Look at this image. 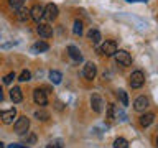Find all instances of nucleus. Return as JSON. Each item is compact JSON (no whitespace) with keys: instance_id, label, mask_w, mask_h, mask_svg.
I'll return each mask as SVG.
<instances>
[{"instance_id":"obj_4","label":"nucleus","mask_w":158,"mask_h":148,"mask_svg":"<svg viewBox=\"0 0 158 148\" xmlns=\"http://www.w3.org/2000/svg\"><path fill=\"white\" fill-rule=\"evenodd\" d=\"M33 101L36 105L40 107H44V105H48V96H46V92L43 91V87H36L33 91Z\"/></svg>"},{"instance_id":"obj_9","label":"nucleus","mask_w":158,"mask_h":148,"mask_svg":"<svg viewBox=\"0 0 158 148\" xmlns=\"http://www.w3.org/2000/svg\"><path fill=\"white\" fill-rule=\"evenodd\" d=\"M148 105H150V101L145 97V96H140V97H137L135 99V102H133V110H137V112H145Z\"/></svg>"},{"instance_id":"obj_16","label":"nucleus","mask_w":158,"mask_h":148,"mask_svg":"<svg viewBox=\"0 0 158 148\" xmlns=\"http://www.w3.org/2000/svg\"><path fill=\"white\" fill-rule=\"evenodd\" d=\"M49 49V44L46 41H36L31 46V53H44Z\"/></svg>"},{"instance_id":"obj_25","label":"nucleus","mask_w":158,"mask_h":148,"mask_svg":"<svg viewBox=\"0 0 158 148\" xmlns=\"http://www.w3.org/2000/svg\"><path fill=\"white\" fill-rule=\"evenodd\" d=\"M25 140H27V145H35L36 143V135L33 132H27V138Z\"/></svg>"},{"instance_id":"obj_5","label":"nucleus","mask_w":158,"mask_h":148,"mask_svg":"<svg viewBox=\"0 0 158 148\" xmlns=\"http://www.w3.org/2000/svg\"><path fill=\"white\" fill-rule=\"evenodd\" d=\"M117 49H118L117 43L114 41V39H106L104 44L101 46V54H104V56H114Z\"/></svg>"},{"instance_id":"obj_3","label":"nucleus","mask_w":158,"mask_h":148,"mask_svg":"<svg viewBox=\"0 0 158 148\" xmlns=\"http://www.w3.org/2000/svg\"><path fill=\"white\" fill-rule=\"evenodd\" d=\"M30 128V118L28 117H18L17 122L13 123V132L18 133V135H22V133H27Z\"/></svg>"},{"instance_id":"obj_24","label":"nucleus","mask_w":158,"mask_h":148,"mask_svg":"<svg viewBox=\"0 0 158 148\" xmlns=\"http://www.w3.org/2000/svg\"><path fill=\"white\" fill-rule=\"evenodd\" d=\"M23 3H25V0H8V5H10V7H12L13 10L22 8V7H23Z\"/></svg>"},{"instance_id":"obj_32","label":"nucleus","mask_w":158,"mask_h":148,"mask_svg":"<svg viewBox=\"0 0 158 148\" xmlns=\"http://www.w3.org/2000/svg\"><path fill=\"white\" fill-rule=\"evenodd\" d=\"M142 2H147V0H142Z\"/></svg>"},{"instance_id":"obj_27","label":"nucleus","mask_w":158,"mask_h":148,"mask_svg":"<svg viewBox=\"0 0 158 148\" xmlns=\"http://www.w3.org/2000/svg\"><path fill=\"white\" fill-rule=\"evenodd\" d=\"M15 77H17V74H15V72H8L7 76L3 77V82H5V84H12Z\"/></svg>"},{"instance_id":"obj_28","label":"nucleus","mask_w":158,"mask_h":148,"mask_svg":"<svg viewBox=\"0 0 158 148\" xmlns=\"http://www.w3.org/2000/svg\"><path fill=\"white\" fill-rule=\"evenodd\" d=\"M8 148H28V146H23V145H15V143H13V145H10Z\"/></svg>"},{"instance_id":"obj_22","label":"nucleus","mask_w":158,"mask_h":148,"mask_svg":"<svg viewBox=\"0 0 158 148\" xmlns=\"http://www.w3.org/2000/svg\"><path fill=\"white\" fill-rule=\"evenodd\" d=\"M114 148H128V142L125 138H115V142H114Z\"/></svg>"},{"instance_id":"obj_8","label":"nucleus","mask_w":158,"mask_h":148,"mask_svg":"<svg viewBox=\"0 0 158 148\" xmlns=\"http://www.w3.org/2000/svg\"><path fill=\"white\" fill-rule=\"evenodd\" d=\"M58 13H59V10H58L56 5H54V3H48L46 7H44L43 18H46V20H56L58 18Z\"/></svg>"},{"instance_id":"obj_14","label":"nucleus","mask_w":158,"mask_h":148,"mask_svg":"<svg viewBox=\"0 0 158 148\" xmlns=\"http://www.w3.org/2000/svg\"><path fill=\"white\" fill-rule=\"evenodd\" d=\"M10 99H12V102H15V104H20L23 101V92H22V89H20L18 86L10 89Z\"/></svg>"},{"instance_id":"obj_20","label":"nucleus","mask_w":158,"mask_h":148,"mask_svg":"<svg viewBox=\"0 0 158 148\" xmlns=\"http://www.w3.org/2000/svg\"><path fill=\"white\" fill-rule=\"evenodd\" d=\"M49 79H51L53 84H59L61 79H63V74L59 71H49Z\"/></svg>"},{"instance_id":"obj_6","label":"nucleus","mask_w":158,"mask_h":148,"mask_svg":"<svg viewBox=\"0 0 158 148\" xmlns=\"http://www.w3.org/2000/svg\"><path fill=\"white\" fill-rule=\"evenodd\" d=\"M97 74V66L94 63H86L82 68V76L87 79V81H92Z\"/></svg>"},{"instance_id":"obj_18","label":"nucleus","mask_w":158,"mask_h":148,"mask_svg":"<svg viewBox=\"0 0 158 148\" xmlns=\"http://www.w3.org/2000/svg\"><path fill=\"white\" fill-rule=\"evenodd\" d=\"M115 96L118 99V102L122 104V107H127L128 105V96H127V92L123 91V89H118V91L115 92Z\"/></svg>"},{"instance_id":"obj_2","label":"nucleus","mask_w":158,"mask_h":148,"mask_svg":"<svg viewBox=\"0 0 158 148\" xmlns=\"http://www.w3.org/2000/svg\"><path fill=\"white\" fill-rule=\"evenodd\" d=\"M114 58H115V61H117L118 66L127 68V66H130V64H132V56L125 51V49H117L115 54H114Z\"/></svg>"},{"instance_id":"obj_1","label":"nucleus","mask_w":158,"mask_h":148,"mask_svg":"<svg viewBox=\"0 0 158 148\" xmlns=\"http://www.w3.org/2000/svg\"><path fill=\"white\" fill-rule=\"evenodd\" d=\"M128 84H130L132 89H140L143 84H145V74L143 71H133L128 77Z\"/></svg>"},{"instance_id":"obj_11","label":"nucleus","mask_w":158,"mask_h":148,"mask_svg":"<svg viewBox=\"0 0 158 148\" xmlns=\"http://www.w3.org/2000/svg\"><path fill=\"white\" fill-rule=\"evenodd\" d=\"M43 12H44V7L43 5H33L31 8H30V18H33L35 22L40 23V20L43 18Z\"/></svg>"},{"instance_id":"obj_7","label":"nucleus","mask_w":158,"mask_h":148,"mask_svg":"<svg viewBox=\"0 0 158 148\" xmlns=\"http://www.w3.org/2000/svg\"><path fill=\"white\" fill-rule=\"evenodd\" d=\"M91 109L96 113H101L104 110V99L99 94H92L91 96Z\"/></svg>"},{"instance_id":"obj_15","label":"nucleus","mask_w":158,"mask_h":148,"mask_svg":"<svg viewBox=\"0 0 158 148\" xmlns=\"http://www.w3.org/2000/svg\"><path fill=\"white\" fill-rule=\"evenodd\" d=\"M68 54H69V58L73 59V61H76V63H79V61H82V54H81V51L74 46V44H69L68 46Z\"/></svg>"},{"instance_id":"obj_26","label":"nucleus","mask_w":158,"mask_h":148,"mask_svg":"<svg viewBox=\"0 0 158 148\" xmlns=\"http://www.w3.org/2000/svg\"><path fill=\"white\" fill-rule=\"evenodd\" d=\"M73 31H74V35H82V22L76 20V22H74V27H73Z\"/></svg>"},{"instance_id":"obj_29","label":"nucleus","mask_w":158,"mask_h":148,"mask_svg":"<svg viewBox=\"0 0 158 148\" xmlns=\"http://www.w3.org/2000/svg\"><path fill=\"white\" fill-rule=\"evenodd\" d=\"M2 101H3V89L0 87V102H2Z\"/></svg>"},{"instance_id":"obj_17","label":"nucleus","mask_w":158,"mask_h":148,"mask_svg":"<svg viewBox=\"0 0 158 148\" xmlns=\"http://www.w3.org/2000/svg\"><path fill=\"white\" fill-rule=\"evenodd\" d=\"M87 38L91 39L92 43H99L102 39V36H101V31H99V30H96V28H91L87 31Z\"/></svg>"},{"instance_id":"obj_31","label":"nucleus","mask_w":158,"mask_h":148,"mask_svg":"<svg viewBox=\"0 0 158 148\" xmlns=\"http://www.w3.org/2000/svg\"><path fill=\"white\" fill-rule=\"evenodd\" d=\"M127 2H135V0H127Z\"/></svg>"},{"instance_id":"obj_12","label":"nucleus","mask_w":158,"mask_h":148,"mask_svg":"<svg viewBox=\"0 0 158 148\" xmlns=\"http://www.w3.org/2000/svg\"><path fill=\"white\" fill-rule=\"evenodd\" d=\"M36 31H38V35L41 38H51L53 36V28L49 27V25H46V23H40L36 27Z\"/></svg>"},{"instance_id":"obj_13","label":"nucleus","mask_w":158,"mask_h":148,"mask_svg":"<svg viewBox=\"0 0 158 148\" xmlns=\"http://www.w3.org/2000/svg\"><path fill=\"white\" fill-rule=\"evenodd\" d=\"M155 122V113H152V112H147V113H143V115L138 118V123H140L142 127H150L152 123Z\"/></svg>"},{"instance_id":"obj_21","label":"nucleus","mask_w":158,"mask_h":148,"mask_svg":"<svg viewBox=\"0 0 158 148\" xmlns=\"http://www.w3.org/2000/svg\"><path fill=\"white\" fill-rule=\"evenodd\" d=\"M30 79H31V72H30L28 69H23V71L20 72V76H18V81L20 82H28Z\"/></svg>"},{"instance_id":"obj_10","label":"nucleus","mask_w":158,"mask_h":148,"mask_svg":"<svg viewBox=\"0 0 158 148\" xmlns=\"http://www.w3.org/2000/svg\"><path fill=\"white\" fill-rule=\"evenodd\" d=\"M0 118H2V122L5 125H10V123H13V118H17V110L13 109H8V110H2L0 112Z\"/></svg>"},{"instance_id":"obj_30","label":"nucleus","mask_w":158,"mask_h":148,"mask_svg":"<svg viewBox=\"0 0 158 148\" xmlns=\"http://www.w3.org/2000/svg\"><path fill=\"white\" fill-rule=\"evenodd\" d=\"M0 148H3V143L2 142H0Z\"/></svg>"},{"instance_id":"obj_23","label":"nucleus","mask_w":158,"mask_h":148,"mask_svg":"<svg viewBox=\"0 0 158 148\" xmlns=\"http://www.w3.org/2000/svg\"><path fill=\"white\" fill-rule=\"evenodd\" d=\"M35 118H38V120H48L49 113L46 110H36L35 112Z\"/></svg>"},{"instance_id":"obj_19","label":"nucleus","mask_w":158,"mask_h":148,"mask_svg":"<svg viewBox=\"0 0 158 148\" xmlns=\"http://www.w3.org/2000/svg\"><path fill=\"white\" fill-rule=\"evenodd\" d=\"M17 20H20V22H27V20H30V10L28 8H18L17 10Z\"/></svg>"}]
</instances>
